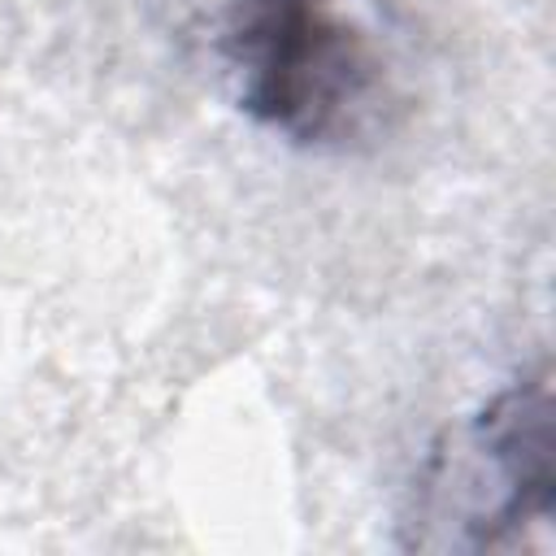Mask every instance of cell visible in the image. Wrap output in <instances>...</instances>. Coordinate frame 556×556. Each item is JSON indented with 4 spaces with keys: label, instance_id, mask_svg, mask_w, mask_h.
<instances>
[{
    "label": "cell",
    "instance_id": "6da1fadb",
    "mask_svg": "<svg viewBox=\"0 0 556 556\" xmlns=\"http://www.w3.org/2000/svg\"><path fill=\"white\" fill-rule=\"evenodd\" d=\"M222 61L239 109L300 148L374 139L395 109L391 61L343 0H230Z\"/></svg>",
    "mask_w": 556,
    "mask_h": 556
},
{
    "label": "cell",
    "instance_id": "7a4b0ae2",
    "mask_svg": "<svg viewBox=\"0 0 556 556\" xmlns=\"http://www.w3.org/2000/svg\"><path fill=\"white\" fill-rule=\"evenodd\" d=\"M552 504V374L539 365L491 395L469 426L447 430L426 460L417 513L404 526L413 547L486 552L547 526Z\"/></svg>",
    "mask_w": 556,
    "mask_h": 556
}]
</instances>
